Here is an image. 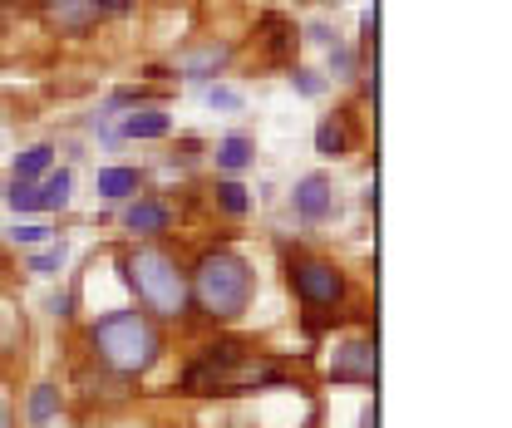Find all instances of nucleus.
<instances>
[{
    "label": "nucleus",
    "instance_id": "f03ea898",
    "mask_svg": "<svg viewBox=\"0 0 512 428\" xmlns=\"http://www.w3.org/2000/svg\"><path fill=\"white\" fill-rule=\"evenodd\" d=\"M89 340H94V355L114 374H143V369H153L158 350H163V335H158V325L143 310H114V315H104L89 330Z\"/></svg>",
    "mask_w": 512,
    "mask_h": 428
},
{
    "label": "nucleus",
    "instance_id": "4be33fe9",
    "mask_svg": "<svg viewBox=\"0 0 512 428\" xmlns=\"http://www.w3.org/2000/svg\"><path fill=\"white\" fill-rule=\"evenodd\" d=\"M291 79H296V89H301V94H311V99H316L320 89H325V79H316V74H311V69H296V74H291Z\"/></svg>",
    "mask_w": 512,
    "mask_h": 428
},
{
    "label": "nucleus",
    "instance_id": "b1692460",
    "mask_svg": "<svg viewBox=\"0 0 512 428\" xmlns=\"http://www.w3.org/2000/svg\"><path fill=\"white\" fill-rule=\"evenodd\" d=\"M10 237H15V242H25V246H40L45 242V227H15Z\"/></svg>",
    "mask_w": 512,
    "mask_h": 428
},
{
    "label": "nucleus",
    "instance_id": "f257e3e1",
    "mask_svg": "<svg viewBox=\"0 0 512 428\" xmlns=\"http://www.w3.org/2000/svg\"><path fill=\"white\" fill-rule=\"evenodd\" d=\"M286 369L266 355H256L252 345H237V340H222V345H207L202 360H192L183 374V389L188 394H252L266 384H281Z\"/></svg>",
    "mask_w": 512,
    "mask_h": 428
},
{
    "label": "nucleus",
    "instance_id": "ddd939ff",
    "mask_svg": "<svg viewBox=\"0 0 512 428\" xmlns=\"http://www.w3.org/2000/svg\"><path fill=\"white\" fill-rule=\"evenodd\" d=\"M222 64H227V45H202V50L183 55V74L202 79V74H217Z\"/></svg>",
    "mask_w": 512,
    "mask_h": 428
},
{
    "label": "nucleus",
    "instance_id": "423d86ee",
    "mask_svg": "<svg viewBox=\"0 0 512 428\" xmlns=\"http://www.w3.org/2000/svg\"><path fill=\"white\" fill-rule=\"evenodd\" d=\"M330 374H335V379H345V384H375V374H380V355H375V345H370V340H350V345H340Z\"/></svg>",
    "mask_w": 512,
    "mask_h": 428
},
{
    "label": "nucleus",
    "instance_id": "5701e85b",
    "mask_svg": "<svg viewBox=\"0 0 512 428\" xmlns=\"http://www.w3.org/2000/svg\"><path fill=\"white\" fill-rule=\"evenodd\" d=\"M207 99H212V109H237L242 104V94H232V89H212Z\"/></svg>",
    "mask_w": 512,
    "mask_h": 428
},
{
    "label": "nucleus",
    "instance_id": "a878e982",
    "mask_svg": "<svg viewBox=\"0 0 512 428\" xmlns=\"http://www.w3.org/2000/svg\"><path fill=\"white\" fill-rule=\"evenodd\" d=\"M0 428H10V409L5 404H0Z\"/></svg>",
    "mask_w": 512,
    "mask_h": 428
},
{
    "label": "nucleus",
    "instance_id": "bb28decb",
    "mask_svg": "<svg viewBox=\"0 0 512 428\" xmlns=\"http://www.w3.org/2000/svg\"><path fill=\"white\" fill-rule=\"evenodd\" d=\"M109 5H128V0H104V10H109Z\"/></svg>",
    "mask_w": 512,
    "mask_h": 428
},
{
    "label": "nucleus",
    "instance_id": "39448f33",
    "mask_svg": "<svg viewBox=\"0 0 512 428\" xmlns=\"http://www.w3.org/2000/svg\"><path fill=\"white\" fill-rule=\"evenodd\" d=\"M291 286H296V296L311 310L335 306V301L345 296V281H340V271H335L330 261H296V266H291Z\"/></svg>",
    "mask_w": 512,
    "mask_h": 428
},
{
    "label": "nucleus",
    "instance_id": "20e7f679",
    "mask_svg": "<svg viewBox=\"0 0 512 428\" xmlns=\"http://www.w3.org/2000/svg\"><path fill=\"white\" fill-rule=\"evenodd\" d=\"M119 266H124L128 286L138 291V301L153 315H183L188 310V276L178 271V261L168 251L138 246V251H128Z\"/></svg>",
    "mask_w": 512,
    "mask_h": 428
},
{
    "label": "nucleus",
    "instance_id": "f3484780",
    "mask_svg": "<svg viewBox=\"0 0 512 428\" xmlns=\"http://www.w3.org/2000/svg\"><path fill=\"white\" fill-rule=\"evenodd\" d=\"M316 148L325 153V158H340V153H345V128H340L335 119H325L316 128Z\"/></svg>",
    "mask_w": 512,
    "mask_h": 428
},
{
    "label": "nucleus",
    "instance_id": "a211bd4d",
    "mask_svg": "<svg viewBox=\"0 0 512 428\" xmlns=\"http://www.w3.org/2000/svg\"><path fill=\"white\" fill-rule=\"evenodd\" d=\"M5 202H10L15 212H40V187L20 183V178H15V183H10V192H5Z\"/></svg>",
    "mask_w": 512,
    "mask_h": 428
},
{
    "label": "nucleus",
    "instance_id": "7ed1b4c3",
    "mask_svg": "<svg viewBox=\"0 0 512 428\" xmlns=\"http://www.w3.org/2000/svg\"><path fill=\"white\" fill-rule=\"evenodd\" d=\"M192 301L197 310H207L212 320H232L242 315L252 301V266L237 251H207L192 271Z\"/></svg>",
    "mask_w": 512,
    "mask_h": 428
},
{
    "label": "nucleus",
    "instance_id": "6ab92c4d",
    "mask_svg": "<svg viewBox=\"0 0 512 428\" xmlns=\"http://www.w3.org/2000/svg\"><path fill=\"white\" fill-rule=\"evenodd\" d=\"M217 202H222L232 217H242V212H247V187L242 183H217Z\"/></svg>",
    "mask_w": 512,
    "mask_h": 428
},
{
    "label": "nucleus",
    "instance_id": "1a4fd4ad",
    "mask_svg": "<svg viewBox=\"0 0 512 428\" xmlns=\"http://www.w3.org/2000/svg\"><path fill=\"white\" fill-rule=\"evenodd\" d=\"M168 222H173V212H168L163 202H133V207L124 212V227L128 232H138V237L168 232Z\"/></svg>",
    "mask_w": 512,
    "mask_h": 428
},
{
    "label": "nucleus",
    "instance_id": "aec40b11",
    "mask_svg": "<svg viewBox=\"0 0 512 428\" xmlns=\"http://www.w3.org/2000/svg\"><path fill=\"white\" fill-rule=\"evenodd\" d=\"M64 266V246H55V251H40V256H30V271L35 276H55Z\"/></svg>",
    "mask_w": 512,
    "mask_h": 428
},
{
    "label": "nucleus",
    "instance_id": "dca6fc26",
    "mask_svg": "<svg viewBox=\"0 0 512 428\" xmlns=\"http://www.w3.org/2000/svg\"><path fill=\"white\" fill-rule=\"evenodd\" d=\"M69 187H74V178L69 173H50V183L40 187V212H60L64 202H69Z\"/></svg>",
    "mask_w": 512,
    "mask_h": 428
},
{
    "label": "nucleus",
    "instance_id": "f8f14e48",
    "mask_svg": "<svg viewBox=\"0 0 512 428\" xmlns=\"http://www.w3.org/2000/svg\"><path fill=\"white\" fill-rule=\"evenodd\" d=\"M173 123H168V114H158V109H138V114H128L124 119V133L128 138H163Z\"/></svg>",
    "mask_w": 512,
    "mask_h": 428
},
{
    "label": "nucleus",
    "instance_id": "9b49d317",
    "mask_svg": "<svg viewBox=\"0 0 512 428\" xmlns=\"http://www.w3.org/2000/svg\"><path fill=\"white\" fill-rule=\"evenodd\" d=\"M50 163H55V148H45V143H40V148H25V153L15 158V178H20V183H35V178L50 173Z\"/></svg>",
    "mask_w": 512,
    "mask_h": 428
},
{
    "label": "nucleus",
    "instance_id": "393cba45",
    "mask_svg": "<svg viewBox=\"0 0 512 428\" xmlns=\"http://www.w3.org/2000/svg\"><path fill=\"white\" fill-rule=\"evenodd\" d=\"M360 428H380V409H375V404L365 409V419H360Z\"/></svg>",
    "mask_w": 512,
    "mask_h": 428
},
{
    "label": "nucleus",
    "instance_id": "9d476101",
    "mask_svg": "<svg viewBox=\"0 0 512 428\" xmlns=\"http://www.w3.org/2000/svg\"><path fill=\"white\" fill-rule=\"evenodd\" d=\"M252 138L247 133H232V138H222L217 143V168H227V173H242L247 163H252Z\"/></svg>",
    "mask_w": 512,
    "mask_h": 428
},
{
    "label": "nucleus",
    "instance_id": "2eb2a0df",
    "mask_svg": "<svg viewBox=\"0 0 512 428\" xmlns=\"http://www.w3.org/2000/svg\"><path fill=\"white\" fill-rule=\"evenodd\" d=\"M138 192V173L133 168H104L99 173V197H128Z\"/></svg>",
    "mask_w": 512,
    "mask_h": 428
},
{
    "label": "nucleus",
    "instance_id": "0eeeda50",
    "mask_svg": "<svg viewBox=\"0 0 512 428\" xmlns=\"http://www.w3.org/2000/svg\"><path fill=\"white\" fill-rule=\"evenodd\" d=\"M291 207H296V217H306V222H325V217H330V207H335L330 178H325V173L301 178V183H296V192H291Z\"/></svg>",
    "mask_w": 512,
    "mask_h": 428
},
{
    "label": "nucleus",
    "instance_id": "4468645a",
    "mask_svg": "<svg viewBox=\"0 0 512 428\" xmlns=\"http://www.w3.org/2000/svg\"><path fill=\"white\" fill-rule=\"evenodd\" d=\"M60 414V389L55 384H40L35 394H30V424L40 428V424H50Z\"/></svg>",
    "mask_w": 512,
    "mask_h": 428
},
{
    "label": "nucleus",
    "instance_id": "412c9836",
    "mask_svg": "<svg viewBox=\"0 0 512 428\" xmlns=\"http://www.w3.org/2000/svg\"><path fill=\"white\" fill-rule=\"evenodd\" d=\"M330 69H335V79H350L355 74V50L350 45H335L330 50Z\"/></svg>",
    "mask_w": 512,
    "mask_h": 428
},
{
    "label": "nucleus",
    "instance_id": "6e6552de",
    "mask_svg": "<svg viewBox=\"0 0 512 428\" xmlns=\"http://www.w3.org/2000/svg\"><path fill=\"white\" fill-rule=\"evenodd\" d=\"M45 15L69 35H84L104 15V0H45Z\"/></svg>",
    "mask_w": 512,
    "mask_h": 428
}]
</instances>
